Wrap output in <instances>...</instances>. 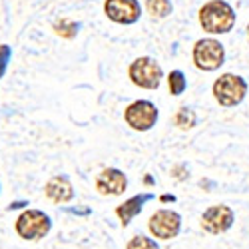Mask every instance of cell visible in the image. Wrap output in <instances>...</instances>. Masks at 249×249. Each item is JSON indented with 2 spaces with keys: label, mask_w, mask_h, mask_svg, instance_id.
<instances>
[{
  "label": "cell",
  "mask_w": 249,
  "mask_h": 249,
  "mask_svg": "<svg viewBox=\"0 0 249 249\" xmlns=\"http://www.w3.org/2000/svg\"><path fill=\"white\" fill-rule=\"evenodd\" d=\"M237 22L235 10L225 0H210L199 8V24L210 34H227Z\"/></svg>",
  "instance_id": "obj_1"
},
{
  "label": "cell",
  "mask_w": 249,
  "mask_h": 249,
  "mask_svg": "<svg viewBox=\"0 0 249 249\" xmlns=\"http://www.w3.org/2000/svg\"><path fill=\"white\" fill-rule=\"evenodd\" d=\"M52 230V219L42 210H26L14 221V231L24 241H40Z\"/></svg>",
  "instance_id": "obj_2"
},
{
  "label": "cell",
  "mask_w": 249,
  "mask_h": 249,
  "mask_svg": "<svg viewBox=\"0 0 249 249\" xmlns=\"http://www.w3.org/2000/svg\"><path fill=\"white\" fill-rule=\"evenodd\" d=\"M213 98L217 100V104L225 108H233L237 104H241L247 96V82L237 76V74H221L215 82H213Z\"/></svg>",
  "instance_id": "obj_3"
},
{
  "label": "cell",
  "mask_w": 249,
  "mask_h": 249,
  "mask_svg": "<svg viewBox=\"0 0 249 249\" xmlns=\"http://www.w3.org/2000/svg\"><path fill=\"white\" fill-rule=\"evenodd\" d=\"M192 58L197 70L215 72L225 64V48L215 38H201L194 44Z\"/></svg>",
  "instance_id": "obj_4"
},
{
  "label": "cell",
  "mask_w": 249,
  "mask_h": 249,
  "mask_svg": "<svg viewBox=\"0 0 249 249\" xmlns=\"http://www.w3.org/2000/svg\"><path fill=\"white\" fill-rule=\"evenodd\" d=\"M128 76L132 80V84L143 90H158L161 80H163V70L160 66V62H156L150 56H140L136 58L130 68Z\"/></svg>",
  "instance_id": "obj_5"
},
{
  "label": "cell",
  "mask_w": 249,
  "mask_h": 249,
  "mask_svg": "<svg viewBox=\"0 0 249 249\" xmlns=\"http://www.w3.org/2000/svg\"><path fill=\"white\" fill-rule=\"evenodd\" d=\"M160 118L156 104L150 100H136L124 110V120L134 132H150Z\"/></svg>",
  "instance_id": "obj_6"
},
{
  "label": "cell",
  "mask_w": 249,
  "mask_h": 249,
  "mask_svg": "<svg viewBox=\"0 0 249 249\" xmlns=\"http://www.w3.org/2000/svg\"><path fill=\"white\" fill-rule=\"evenodd\" d=\"M150 233L158 239H174L181 230V215L174 210H158L150 217Z\"/></svg>",
  "instance_id": "obj_7"
},
{
  "label": "cell",
  "mask_w": 249,
  "mask_h": 249,
  "mask_svg": "<svg viewBox=\"0 0 249 249\" xmlns=\"http://www.w3.org/2000/svg\"><path fill=\"white\" fill-rule=\"evenodd\" d=\"M235 221V213L230 205H212L207 207L201 215V227L203 231L212 233V235H219L225 233Z\"/></svg>",
  "instance_id": "obj_8"
},
{
  "label": "cell",
  "mask_w": 249,
  "mask_h": 249,
  "mask_svg": "<svg viewBox=\"0 0 249 249\" xmlns=\"http://www.w3.org/2000/svg\"><path fill=\"white\" fill-rule=\"evenodd\" d=\"M104 12L116 24L132 26L142 16V6L138 0H106L104 2Z\"/></svg>",
  "instance_id": "obj_9"
},
{
  "label": "cell",
  "mask_w": 249,
  "mask_h": 249,
  "mask_svg": "<svg viewBox=\"0 0 249 249\" xmlns=\"http://www.w3.org/2000/svg\"><path fill=\"white\" fill-rule=\"evenodd\" d=\"M96 190L100 196H122L128 190V178L118 168H106L96 178Z\"/></svg>",
  "instance_id": "obj_10"
},
{
  "label": "cell",
  "mask_w": 249,
  "mask_h": 249,
  "mask_svg": "<svg viewBox=\"0 0 249 249\" xmlns=\"http://www.w3.org/2000/svg\"><path fill=\"white\" fill-rule=\"evenodd\" d=\"M44 194L50 201L54 203H68L74 199V188L68 179V176H54L46 181L44 185Z\"/></svg>",
  "instance_id": "obj_11"
},
{
  "label": "cell",
  "mask_w": 249,
  "mask_h": 249,
  "mask_svg": "<svg viewBox=\"0 0 249 249\" xmlns=\"http://www.w3.org/2000/svg\"><path fill=\"white\" fill-rule=\"evenodd\" d=\"M150 199H154V196L152 194H140V196H134V197H130L128 201H124L122 205H118L116 207V215L120 217V221H122V225L126 227L140 212H142V207H143V203L146 201H150Z\"/></svg>",
  "instance_id": "obj_12"
},
{
  "label": "cell",
  "mask_w": 249,
  "mask_h": 249,
  "mask_svg": "<svg viewBox=\"0 0 249 249\" xmlns=\"http://www.w3.org/2000/svg\"><path fill=\"white\" fill-rule=\"evenodd\" d=\"M146 10L152 18H168L174 12V4L172 0H146Z\"/></svg>",
  "instance_id": "obj_13"
},
{
  "label": "cell",
  "mask_w": 249,
  "mask_h": 249,
  "mask_svg": "<svg viewBox=\"0 0 249 249\" xmlns=\"http://www.w3.org/2000/svg\"><path fill=\"white\" fill-rule=\"evenodd\" d=\"M52 28H54V32H56L58 36L66 38V40L76 38L78 32H80V24L74 22V20H70V18H60V20H56Z\"/></svg>",
  "instance_id": "obj_14"
},
{
  "label": "cell",
  "mask_w": 249,
  "mask_h": 249,
  "mask_svg": "<svg viewBox=\"0 0 249 249\" xmlns=\"http://www.w3.org/2000/svg\"><path fill=\"white\" fill-rule=\"evenodd\" d=\"M174 124H176L179 130H192L196 124H197V116H196L194 110L181 106V108L176 112V116H174Z\"/></svg>",
  "instance_id": "obj_15"
},
{
  "label": "cell",
  "mask_w": 249,
  "mask_h": 249,
  "mask_svg": "<svg viewBox=\"0 0 249 249\" xmlns=\"http://www.w3.org/2000/svg\"><path fill=\"white\" fill-rule=\"evenodd\" d=\"M168 88H170V94L172 96H181L188 88V78L181 70H172L168 74Z\"/></svg>",
  "instance_id": "obj_16"
},
{
  "label": "cell",
  "mask_w": 249,
  "mask_h": 249,
  "mask_svg": "<svg viewBox=\"0 0 249 249\" xmlns=\"http://www.w3.org/2000/svg\"><path fill=\"white\" fill-rule=\"evenodd\" d=\"M126 249H160V247H158L156 239H152V237H146V235H134V237L128 241Z\"/></svg>",
  "instance_id": "obj_17"
},
{
  "label": "cell",
  "mask_w": 249,
  "mask_h": 249,
  "mask_svg": "<svg viewBox=\"0 0 249 249\" xmlns=\"http://www.w3.org/2000/svg\"><path fill=\"white\" fill-rule=\"evenodd\" d=\"M12 58V46L8 44H0V78H4L8 70V62Z\"/></svg>",
  "instance_id": "obj_18"
},
{
  "label": "cell",
  "mask_w": 249,
  "mask_h": 249,
  "mask_svg": "<svg viewBox=\"0 0 249 249\" xmlns=\"http://www.w3.org/2000/svg\"><path fill=\"white\" fill-rule=\"evenodd\" d=\"M24 205H28V201H12L8 205V210H20V207H24Z\"/></svg>",
  "instance_id": "obj_19"
},
{
  "label": "cell",
  "mask_w": 249,
  "mask_h": 249,
  "mask_svg": "<svg viewBox=\"0 0 249 249\" xmlns=\"http://www.w3.org/2000/svg\"><path fill=\"white\" fill-rule=\"evenodd\" d=\"M174 199H176L174 196H163V197H161V201H174Z\"/></svg>",
  "instance_id": "obj_20"
},
{
  "label": "cell",
  "mask_w": 249,
  "mask_h": 249,
  "mask_svg": "<svg viewBox=\"0 0 249 249\" xmlns=\"http://www.w3.org/2000/svg\"><path fill=\"white\" fill-rule=\"evenodd\" d=\"M247 40H249V24H247Z\"/></svg>",
  "instance_id": "obj_21"
}]
</instances>
